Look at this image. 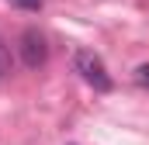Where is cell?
<instances>
[{
	"label": "cell",
	"instance_id": "1",
	"mask_svg": "<svg viewBox=\"0 0 149 145\" xmlns=\"http://www.w3.org/2000/svg\"><path fill=\"white\" fill-rule=\"evenodd\" d=\"M73 66L76 72L94 86V90H101V93H108L114 83H111V76H108V69H104V62H101V55H94V52H87V48H80L76 52V59H73Z\"/></svg>",
	"mask_w": 149,
	"mask_h": 145
},
{
	"label": "cell",
	"instance_id": "2",
	"mask_svg": "<svg viewBox=\"0 0 149 145\" xmlns=\"http://www.w3.org/2000/svg\"><path fill=\"white\" fill-rule=\"evenodd\" d=\"M17 48H21V59H24L28 69H42L49 62V41L38 28H24L21 38H17Z\"/></svg>",
	"mask_w": 149,
	"mask_h": 145
},
{
	"label": "cell",
	"instance_id": "3",
	"mask_svg": "<svg viewBox=\"0 0 149 145\" xmlns=\"http://www.w3.org/2000/svg\"><path fill=\"white\" fill-rule=\"evenodd\" d=\"M14 72V59H10V48H7V41L0 38V79H7Z\"/></svg>",
	"mask_w": 149,
	"mask_h": 145
},
{
	"label": "cell",
	"instance_id": "4",
	"mask_svg": "<svg viewBox=\"0 0 149 145\" xmlns=\"http://www.w3.org/2000/svg\"><path fill=\"white\" fill-rule=\"evenodd\" d=\"M135 83H139V86H146V90H149V62H142V66L135 69Z\"/></svg>",
	"mask_w": 149,
	"mask_h": 145
},
{
	"label": "cell",
	"instance_id": "5",
	"mask_svg": "<svg viewBox=\"0 0 149 145\" xmlns=\"http://www.w3.org/2000/svg\"><path fill=\"white\" fill-rule=\"evenodd\" d=\"M14 7H21V10H42V3L45 0H10Z\"/></svg>",
	"mask_w": 149,
	"mask_h": 145
}]
</instances>
